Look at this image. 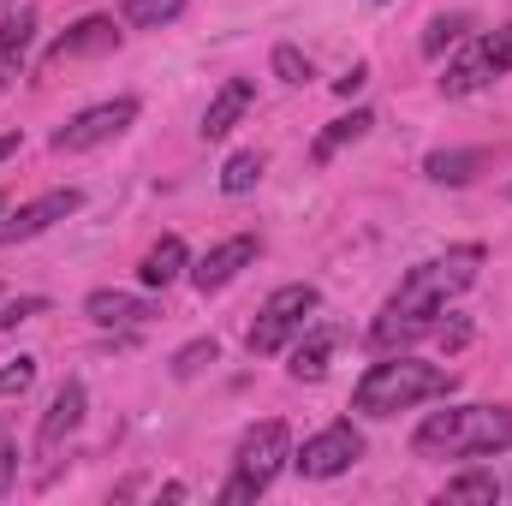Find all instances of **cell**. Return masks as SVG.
I'll return each instance as SVG.
<instances>
[{
    "label": "cell",
    "mask_w": 512,
    "mask_h": 506,
    "mask_svg": "<svg viewBox=\"0 0 512 506\" xmlns=\"http://www.w3.org/2000/svg\"><path fill=\"white\" fill-rule=\"evenodd\" d=\"M507 197H512V185H507Z\"/></svg>",
    "instance_id": "cell-35"
},
{
    "label": "cell",
    "mask_w": 512,
    "mask_h": 506,
    "mask_svg": "<svg viewBox=\"0 0 512 506\" xmlns=\"http://www.w3.org/2000/svg\"><path fill=\"white\" fill-rule=\"evenodd\" d=\"M316 304H322V292H316L310 280L274 286V292L262 298V310H256L251 334H245L251 358H274V352H286V340H292V334H304V322H310V310H316Z\"/></svg>",
    "instance_id": "cell-5"
},
{
    "label": "cell",
    "mask_w": 512,
    "mask_h": 506,
    "mask_svg": "<svg viewBox=\"0 0 512 506\" xmlns=\"http://www.w3.org/2000/svg\"><path fill=\"white\" fill-rule=\"evenodd\" d=\"M262 149H239V155H227V167H221V191L227 197H245V191H256V179H262Z\"/></svg>",
    "instance_id": "cell-21"
},
{
    "label": "cell",
    "mask_w": 512,
    "mask_h": 506,
    "mask_svg": "<svg viewBox=\"0 0 512 506\" xmlns=\"http://www.w3.org/2000/svg\"><path fill=\"white\" fill-rule=\"evenodd\" d=\"M477 42H483V54H489V66H495V72H512V24L489 30V36H477Z\"/></svg>",
    "instance_id": "cell-28"
},
{
    "label": "cell",
    "mask_w": 512,
    "mask_h": 506,
    "mask_svg": "<svg viewBox=\"0 0 512 506\" xmlns=\"http://www.w3.org/2000/svg\"><path fill=\"white\" fill-rule=\"evenodd\" d=\"M48 310V298H12L6 310H0V328H18V322H36Z\"/></svg>",
    "instance_id": "cell-29"
},
{
    "label": "cell",
    "mask_w": 512,
    "mask_h": 506,
    "mask_svg": "<svg viewBox=\"0 0 512 506\" xmlns=\"http://www.w3.org/2000/svg\"><path fill=\"white\" fill-rule=\"evenodd\" d=\"M251 108H256V84H251V78H227V84L209 96V108H203V137H209V143H221V137L239 126Z\"/></svg>",
    "instance_id": "cell-12"
},
{
    "label": "cell",
    "mask_w": 512,
    "mask_h": 506,
    "mask_svg": "<svg viewBox=\"0 0 512 506\" xmlns=\"http://www.w3.org/2000/svg\"><path fill=\"white\" fill-rule=\"evenodd\" d=\"M358 459H364V435H358L352 423H328L322 435H310V441L292 453V471L310 477V483H328V477L352 471Z\"/></svg>",
    "instance_id": "cell-6"
},
{
    "label": "cell",
    "mask_w": 512,
    "mask_h": 506,
    "mask_svg": "<svg viewBox=\"0 0 512 506\" xmlns=\"http://www.w3.org/2000/svg\"><path fill=\"white\" fill-rule=\"evenodd\" d=\"M256 256H262V239H256V233H233V239H221L215 251H203L191 262V286H197L203 298H209V292H227Z\"/></svg>",
    "instance_id": "cell-8"
},
{
    "label": "cell",
    "mask_w": 512,
    "mask_h": 506,
    "mask_svg": "<svg viewBox=\"0 0 512 506\" xmlns=\"http://www.w3.org/2000/svg\"><path fill=\"white\" fill-rule=\"evenodd\" d=\"M435 334H441V340H447V346H453V352H459V346H465V340H471V322H447V328H435Z\"/></svg>",
    "instance_id": "cell-32"
},
{
    "label": "cell",
    "mask_w": 512,
    "mask_h": 506,
    "mask_svg": "<svg viewBox=\"0 0 512 506\" xmlns=\"http://www.w3.org/2000/svg\"><path fill=\"white\" fill-rule=\"evenodd\" d=\"M274 78H280V84H304V78H310V60H304L292 42H280V48H274Z\"/></svg>",
    "instance_id": "cell-26"
},
{
    "label": "cell",
    "mask_w": 512,
    "mask_h": 506,
    "mask_svg": "<svg viewBox=\"0 0 512 506\" xmlns=\"http://www.w3.org/2000/svg\"><path fill=\"white\" fill-rule=\"evenodd\" d=\"M84 209V191H42L36 203H24V209H12L6 221H0V245H24V239H42L54 221H66V215H78Z\"/></svg>",
    "instance_id": "cell-9"
},
{
    "label": "cell",
    "mask_w": 512,
    "mask_h": 506,
    "mask_svg": "<svg viewBox=\"0 0 512 506\" xmlns=\"http://www.w3.org/2000/svg\"><path fill=\"white\" fill-rule=\"evenodd\" d=\"M215 358H221V346H215V340H191V346H179V352H173V376L191 381L203 364H215Z\"/></svg>",
    "instance_id": "cell-25"
},
{
    "label": "cell",
    "mask_w": 512,
    "mask_h": 506,
    "mask_svg": "<svg viewBox=\"0 0 512 506\" xmlns=\"http://www.w3.org/2000/svg\"><path fill=\"white\" fill-rule=\"evenodd\" d=\"M465 30H471L465 12H441V18H429V30H423V54H447L453 42H465Z\"/></svg>",
    "instance_id": "cell-24"
},
{
    "label": "cell",
    "mask_w": 512,
    "mask_h": 506,
    "mask_svg": "<svg viewBox=\"0 0 512 506\" xmlns=\"http://www.w3.org/2000/svg\"><path fill=\"white\" fill-rule=\"evenodd\" d=\"M12 477H18V447L0 435V501H6V489H12Z\"/></svg>",
    "instance_id": "cell-30"
},
{
    "label": "cell",
    "mask_w": 512,
    "mask_h": 506,
    "mask_svg": "<svg viewBox=\"0 0 512 506\" xmlns=\"http://www.w3.org/2000/svg\"><path fill=\"white\" fill-rule=\"evenodd\" d=\"M423 334H435V316H423V310H405V304H393V298H387L382 316L370 322V346H376V352L411 346V340H423Z\"/></svg>",
    "instance_id": "cell-13"
},
{
    "label": "cell",
    "mask_w": 512,
    "mask_h": 506,
    "mask_svg": "<svg viewBox=\"0 0 512 506\" xmlns=\"http://www.w3.org/2000/svg\"><path fill=\"white\" fill-rule=\"evenodd\" d=\"M501 72L489 66V54H483V42H471L453 66H447V78H441V96H471V90H483V84H495Z\"/></svg>",
    "instance_id": "cell-19"
},
{
    "label": "cell",
    "mask_w": 512,
    "mask_h": 506,
    "mask_svg": "<svg viewBox=\"0 0 512 506\" xmlns=\"http://www.w3.org/2000/svg\"><path fill=\"white\" fill-rule=\"evenodd\" d=\"M423 459H489L512 447V405H453L429 411L411 435Z\"/></svg>",
    "instance_id": "cell-1"
},
{
    "label": "cell",
    "mask_w": 512,
    "mask_h": 506,
    "mask_svg": "<svg viewBox=\"0 0 512 506\" xmlns=\"http://www.w3.org/2000/svg\"><path fill=\"white\" fill-rule=\"evenodd\" d=\"M0 209H6V197H0Z\"/></svg>",
    "instance_id": "cell-34"
},
{
    "label": "cell",
    "mask_w": 512,
    "mask_h": 506,
    "mask_svg": "<svg viewBox=\"0 0 512 506\" xmlns=\"http://www.w3.org/2000/svg\"><path fill=\"white\" fill-rule=\"evenodd\" d=\"M30 381H36V358H12V364H0V399L24 393Z\"/></svg>",
    "instance_id": "cell-27"
},
{
    "label": "cell",
    "mask_w": 512,
    "mask_h": 506,
    "mask_svg": "<svg viewBox=\"0 0 512 506\" xmlns=\"http://www.w3.org/2000/svg\"><path fill=\"white\" fill-rule=\"evenodd\" d=\"M84 316L96 322V328H131V322H149V316H161L149 298H131V292H90L84 298Z\"/></svg>",
    "instance_id": "cell-16"
},
{
    "label": "cell",
    "mask_w": 512,
    "mask_h": 506,
    "mask_svg": "<svg viewBox=\"0 0 512 506\" xmlns=\"http://www.w3.org/2000/svg\"><path fill=\"white\" fill-rule=\"evenodd\" d=\"M78 423H84V381L66 376L60 381V393L48 399V411H42V429H36V447L42 453H54L66 435H78Z\"/></svg>",
    "instance_id": "cell-10"
},
{
    "label": "cell",
    "mask_w": 512,
    "mask_h": 506,
    "mask_svg": "<svg viewBox=\"0 0 512 506\" xmlns=\"http://www.w3.org/2000/svg\"><path fill=\"white\" fill-rule=\"evenodd\" d=\"M108 48H120V24L114 18H78L66 36L48 42V66H66L78 54H108Z\"/></svg>",
    "instance_id": "cell-11"
},
{
    "label": "cell",
    "mask_w": 512,
    "mask_h": 506,
    "mask_svg": "<svg viewBox=\"0 0 512 506\" xmlns=\"http://www.w3.org/2000/svg\"><path fill=\"white\" fill-rule=\"evenodd\" d=\"M191 268V256H185V239L179 233H167V239H155L149 251H143V262H137V280L149 286V292H167L179 274Z\"/></svg>",
    "instance_id": "cell-15"
},
{
    "label": "cell",
    "mask_w": 512,
    "mask_h": 506,
    "mask_svg": "<svg viewBox=\"0 0 512 506\" xmlns=\"http://www.w3.org/2000/svg\"><path fill=\"white\" fill-rule=\"evenodd\" d=\"M447 501L495 506V501H501V483H495L489 471H465V477H453V483H447Z\"/></svg>",
    "instance_id": "cell-22"
},
{
    "label": "cell",
    "mask_w": 512,
    "mask_h": 506,
    "mask_svg": "<svg viewBox=\"0 0 512 506\" xmlns=\"http://www.w3.org/2000/svg\"><path fill=\"white\" fill-rule=\"evenodd\" d=\"M185 12V0H126V24L131 30H161Z\"/></svg>",
    "instance_id": "cell-23"
},
{
    "label": "cell",
    "mask_w": 512,
    "mask_h": 506,
    "mask_svg": "<svg viewBox=\"0 0 512 506\" xmlns=\"http://www.w3.org/2000/svg\"><path fill=\"white\" fill-rule=\"evenodd\" d=\"M483 167H489V149H435V155L423 161V173H429L435 185H471Z\"/></svg>",
    "instance_id": "cell-20"
},
{
    "label": "cell",
    "mask_w": 512,
    "mask_h": 506,
    "mask_svg": "<svg viewBox=\"0 0 512 506\" xmlns=\"http://www.w3.org/2000/svg\"><path fill=\"white\" fill-rule=\"evenodd\" d=\"M12 149H18V131H0V161H6Z\"/></svg>",
    "instance_id": "cell-33"
},
{
    "label": "cell",
    "mask_w": 512,
    "mask_h": 506,
    "mask_svg": "<svg viewBox=\"0 0 512 506\" xmlns=\"http://www.w3.org/2000/svg\"><path fill=\"white\" fill-rule=\"evenodd\" d=\"M370 126H376V114H370V108H352V114L328 120V131H316V143H310V161H316V167H328V161H334L346 143L370 137Z\"/></svg>",
    "instance_id": "cell-17"
},
{
    "label": "cell",
    "mask_w": 512,
    "mask_h": 506,
    "mask_svg": "<svg viewBox=\"0 0 512 506\" xmlns=\"http://www.w3.org/2000/svg\"><path fill=\"white\" fill-rule=\"evenodd\" d=\"M334 346H340V328H310L298 346H292V376L298 381H322L328 376V358H334Z\"/></svg>",
    "instance_id": "cell-18"
},
{
    "label": "cell",
    "mask_w": 512,
    "mask_h": 506,
    "mask_svg": "<svg viewBox=\"0 0 512 506\" xmlns=\"http://www.w3.org/2000/svg\"><path fill=\"white\" fill-rule=\"evenodd\" d=\"M364 78H370V72H364V66H352L346 78H334V90H340V96H358V90H364Z\"/></svg>",
    "instance_id": "cell-31"
},
{
    "label": "cell",
    "mask_w": 512,
    "mask_h": 506,
    "mask_svg": "<svg viewBox=\"0 0 512 506\" xmlns=\"http://www.w3.org/2000/svg\"><path fill=\"white\" fill-rule=\"evenodd\" d=\"M137 120V102L131 96H114V102H96V108H84V114H72L66 126L54 131V149L60 155H78V149H96V143H108V137H120V131Z\"/></svg>",
    "instance_id": "cell-7"
},
{
    "label": "cell",
    "mask_w": 512,
    "mask_h": 506,
    "mask_svg": "<svg viewBox=\"0 0 512 506\" xmlns=\"http://www.w3.org/2000/svg\"><path fill=\"white\" fill-rule=\"evenodd\" d=\"M292 465V429L280 423V417H262L245 429V441H239V453H233V477H227V489H221V506H245L256 495H268V483L280 477Z\"/></svg>",
    "instance_id": "cell-3"
},
{
    "label": "cell",
    "mask_w": 512,
    "mask_h": 506,
    "mask_svg": "<svg viewBox=\"0 0 512 506\" xmlns=\"http://www.w3.org/2000/svg\"><path fill=\"white\" fill-rule=\"evenodd\" d=\"M477 262H483V251H477V245H459V251L435 256V262H417V268L399 280L393 304L423 310V316H441V310H447V298H453V292H465V286L477 280Z\"/></svg>",
    "instance_id": "cell-4"
},
{
    "label": "cell",
    "mask_w": 512,
    "mask_h": 506,
    "mask_svg": "<svg viewBox=\"0 0 512 506\" xmlns=\"http://www.w3.org/2000/svg\"><path fill=\"white\" fill-rule=\"evenodd\" d=\"M453 370L441 364H423V358H387V364H370L358 387H352V405L364 417H393V411H411L423 399H447L453 393Z\"/></svg>",
    "instance_id": "cell-2"
},
{
    "label": "cell",
    "mask_w": 512,
    "mask_h": 506,
    "mask_svg": "<svg viewBox=\"0 0 512 506\" xmlns=\"http://www.w3.org/2000/svg\"><path fill=\"white\" fill-rule=\"evenodd\" d=\"M30 36H36V12H30V6H18V12L0 18V90L18 84L24 54H30Z\"/></svg>",
    "instance_id": "cell-14"
}]
</instances>
